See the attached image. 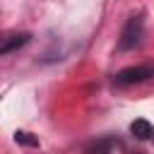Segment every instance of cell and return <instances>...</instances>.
Listing matches in <instances>:
<instances>
[{
  "mask_svg": "<svg viewBox=\"0 0 154 154\" xmlns=\"http://www.w3.org/2000/svg\"><path fill=\"white\" fill-rule=\"evenodd\" d=\"M152 77H154V65H132V67L120 70L113 77V82L118 87H128V84H140V82L152 79Z\"/></svg>",
  "mask_w": 154,
  "mask_h": 154,
  "instance_id": "cell-1",
  "label": "cell"
},
{
  "mask_svg": "<svg viewBox=\"0 0 154 154\" xmlns=\"http://www.w3.org/2000/svg\"><path fill=\"white\" fill-rule=\"evenodd\" d=\"M142 19L140 17H130L128 22H125V26H123V31H120V38H118V51H130V48H135L137 43H140V38H142Z\"/></svg>",
  "mask_w": 154,
  "mask_h": 154,
  "instance_id": "cell-2",
  "label": "cell"
},
{
  "mask_svg": "<svg viewBox=\"0 0 154 154\" xmlns=\"http://www.w3.org/2000/svg\"><path fill=\"white\" fill-rule=\"evenodd\" d=\"M29 34H14V36H10V38H5L2 41V46H0V55H7V53H12L14 48H22V46H26L29 43Z\"/></svg>",
  "mask_w": 154,
  "mask_h": 154,
  "instance_id": "cell-3",
  "label": "cell"
},
{
  "mask_svg": "<svg viewBox=\"0 0 154 154\" xmlns=\"http://www.w3.org/2000/svg\"><path fill=\"white\" fill-rule=\"evenodd\" d=\"M130 132H132V137H137V140H149V137L154 135V128H152V123H147L144 118H137V120H132Z\"/></svg>",
  "mask_w": 154,
  "mask_h": 154,
  "instance_id": "cell-4",
  "label": "cell"
},
{
  "mask_svg": "<svg viewBox=\"0 0 154 154\" xmlns=\"http://www.w3.org/2000/svg\"><path fill=\"white\" fill-rule=\"evenodd\" d=\"M111 147H113V142L108 137H99L84 147V154H111Z\"/></svg>",
  "mask_w": 154,
  "mask_h": 154,
  "instance_id": "cell-5",
  "label": "cell"
},
{
  "mask_svg": "<svg viewBox=\"0 0 154 154\" xmlns=\"http://www.w3.org/2000/svg\"><path fill=\"white\" fill-rule=\"evenodd\" d=\"M14 140H17L19 144H26V147H38V140H36V137H31L29 132H17V135H14Z\"/></svg>",
  "mask_w": 154,
  "mask_h": 154,
  "instance_id": "cell-6",
  "label": "cell"
}]
</instances>
